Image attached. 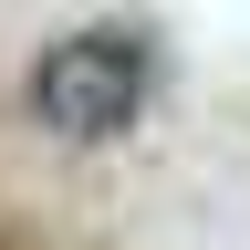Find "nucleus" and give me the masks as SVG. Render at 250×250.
Here are the masks:
<instances>
[{
    "label": "nucleus",
    "mask_w": 250,
    "mask_h": 250,
    "mask_svg": "<svg viewBox=\"0 0 250 250\" xmlns=\"http://www.w3.org/2000/svg\"><path fill=\"white\" fill-rule=\"evenodd\" d=\"M146 83H156V62H146L136 31H62V42L31 62L21 104L62 146H104V136H125V125L146 115Z\"/></svg>",
    "instance_id": "nucleus-1"
}]
</instances>
